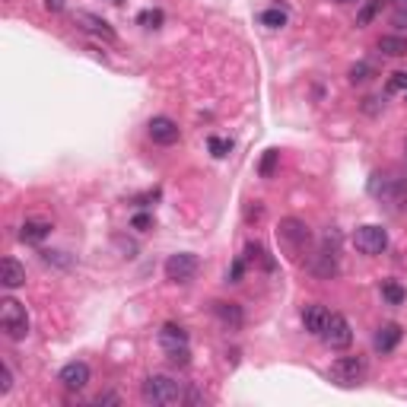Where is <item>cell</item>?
Here are the masks:
<instances>
[{"label":"cell","mask_w":407,"mask_h":407,"mask_svg":"<svg viewBox=\"0 0 407 407\" xmlns=\"http://www.w3.org/2000/svg\"><path fill=\"white\" fill-rule=\"evenodd\" d=\"M207 147H210V153L217 159H223L229 150H233V144H229V140H223V137H210V140H207Z\"/></svg>","instance_id":"cell-26"},{"label":"cell","mask_w":407,"mask_h":407,"mask_svg":"<svg viewBox=\"0 0 407 407\" xmlns=\"http://www.w3.org/2000/svg\"><path fill=\"white\" fill-rule=\"evenodd\" d=\"M147 134H150L153 144H159V147H172V144H178L181 128L175 124L172 118H166V115H156V118H150V124H147Z\"/></svg>","instance_id":"cell-8"},{"label":"cell","mask_w":407,"mask_h":407,"mask_svg":"<svg viewBox=\"0 0 407 407\" xmlns=\"http://www.w3.org/2000/svg\"><path fill=\"white\" fill-rule=\"evenodd\" d=\"M45 7L54 10V13H60V10H64V0H45Z\"/></svg>","instance_id":"cell-33"},{"label":"cell","mask_w":407,"mask_h":407,"mask_svg":"<svg viewBox=\"0 0 407 407\" xmlns=\"http://www.w3.org/2000/svg\"><path fill=\"white\" fill-rule=\"evenodd\" d=\"M48 233H51V223H45V219H26L23 229H19V239L29 242V245H38L42 239H48Z\"/></svg>","instance_id":"cell-16"},{"label":"cell","mask_w":407,"mask_h":407,"mask_svg":"<svg viewBox=\"0 0 407 407\" xmlns=\"http://www.w3.org/2000/svg\"><path fill=\"white\" fill-rule=\"evenodd\" d=\"M76 23H83L86 32H92L96 38H102V42H115V29L102 19V16L96 13H76Z\"/></svg>","instance_id":"cell-15"},{"label":"cell","mask_w":407,"mask_h":407,"mask_svg":"<svg viewBox=\"0 0 407 407\" xmlns=\"http://www.w3.org/2000/svg\"><path fill=\"white\" fill-rule=\"evenodd\" d=\"M392 23H394V26H407V7H394Z\"/></svg>","instance_id":"cell-30"},{"label":"cell","mask_w":407,"mask_h":407,"mask_svg":"<svg viewBox=\"0 0 407 407\" xmlns=\"http://www.w3.org/2000/svg\"><path fill=\"white\" fill-rule=\"evenodd\" d=\"M159 344L166 354H175V350H188V331L175 322H166L163 324V331H159Z\"/></svg>","instance_id":"cell-11"},{"label":"cell","mask_w":407,"mask_h":407,"mask_svg":"<svg viewBox=\"0 0 407 407\" xmlns=\"http://www.w3.org/2000/svg\"><path fill=\"white\" fill-rule=\"evenodd\" d=\"M338 3H356V0H338Z\"/></svg>","instance_id":"cell-35"},{"label":"cell","mask_w":407,"mask_h":407,"mask_svg":"<svg viewBox=\"0 0 407 407\" xmlns=\"http://www.w3.org/2000/svg\"><path fill=\"white\" fill-rule=\"evenodd\" d=\"M363 376H366V356H340V360L331 363V369H328V379L344 385V388L360 385Z\"/></svg>","instance_id":"cell-3"},{"label":"cell","mask_w":407,"mask_h":407,"mask_svg":"<svg viewBox=\"0 0 407 407\" xmlns=\"http://www.w3.org/2000/svg\"><path fill=\"white\" fill-rule=\"evenodd\" d=\"M242 271H245V261L239 258V261L233 264V271H229V283H239V280H242Z\"/></svg>","instance_id":"cell-29"},{"label":"cell","mask_w":407,"mask_h":407,"mask_svg":"<svg viewBox=\"0 0 407 407\" xmlns=\"http://www.w3.org/2000/svg\"><path fill=\"white\" fill-rule=\"evenodd\" d=\"M350 83H366V80H372V76H376V67H372V64H366V60H360V64H354V67H350Z\"/></svg>","instance_id":"cell-22"},{"label":"cell","mask_w":407,"mask_h":407,"mask_svg":"<svg viewBox=\"0 0 407 407\" xmlns=\"http://www.w3.org/2000/svg\"><path fill=\"white\" fill-rule=\"evenodd\" d=\"M385 90H388V92H407V74H404V70H394V74L388 76Z\"/></svg>","instance_id":"cell-24"},{"label":"cell","mask_w":407,"mask_h":407,"mask_svg":"<svg viewBox=\"0 0 407 407\" xmlns=\"http://www.w3.org/2000/svg\"><path fill=\"white\" fill-rule=\"evenodd\" d=\"M369 194L379 197V201H388V197L398 194V185H394V178H388V175H372Z\"/></svg>","instance_id":"cell-17"},{"label":"cell","mask_w":407,"mask_h":407,"mask_svg":"<svg viewBox=\"0 0 407 407\" xmlns=\"http://www.w3.org/2000/svg\"><path fill=\"white\" fill-rule=\"evenodd\" d=\"M213 315L223 322V328H229V331H239L242 322H245V315H242V306L239 302H226V299H213Z\"/></svg>","instance_id":"cell-10"},{"label":"cell","mask_w":407,"mask_h":407,"mask_svg":"<svg viewBox=\"0 0 407 407\" xmlns=\"http://www.w3.org/2000/svg\"><path fill=\"white\" fill-rule=\"evenodd\" d=\"M0 283L7 290H19L26 283V267L16 258H3V264H0Z\"/></svg>","instance_id":"cell-13"},{"label":"cell","mask_w":407,"mask_h":407,"mask_svg":"<svg viewBox=\"0 0 407 407\" xmlns=\"http://www.w3.org/2000/svg\"><path fill=\"white\" fill-rule=\"evenodd\" d=\"M0 328H3V334H7L10 340H23L26 334H29V315H26L23 306L16 299H10V296L0 302Z\"/></svg>","instance_id":"cell-2"},{"label":"cell","mask_w":407,"mask_h":407,"mask_svg":"<svg viewBox=\"0 0 407 407\" xmlns=\"http://www.w3.org/2000/svg\"><path fill=\"white\" fill-rule=\"evenodd\" d=\"M277 235H280V242L283 245H290V249L299 255V251H306V245L312 242V233H309V226L302 223V219H296V217H287V219H280V229H277Z\"/></svg>","instance_id":"cell-5"},{"label":"cell","mask_w":407,"mask_h":407,"mask_svg":"<svg viewBox=\"0 0 407 407\" xmlns=\"http://www.w3.org/2000/svg\"><path fill=\"white\" fill-rule=\"evenodd\" d=\"M140 398H144L147 404H156V407H172V404H181L185 385L172 376H150L140 385Z\"/></svg>","instance_id":"cell-1"},{"label":"cell","mask_w":407,"mask_h":407,"mask_svg":"<svg viewBox=\"0 0 407 407\" xmlns=\"http://www.w3.org/2000/svg\"><path fill=\"white\" fill-rule=\"evenodd\" d=\"M277 159H280L277 150H267V153H264V159H261V178H271L274 169H277Z\"/></svg>","instance_id":"cell-25"},{"label":"cell","mask_w":407,"mask_h":407,"mask_svg":"<svg viewBox=\"0 0 407 407\" xmlns=\"http://www.w3.org/2000/svg\"><path fill=\"white\" fill-rule=\"evenodd\" d=\"M96 404H118V394H99Z\"/></svg>","instance_id":"cell-32"},{"label":"cell","mask_w":407,"mask_h":407,"mask_svg":"<svg viewBox=\"0 0 407 407\" xmlns=\"http://www.w3.org/2000/svg\"><path fill=\"white\" fill-rule=\"evenodd\" d=\"M379 102H382V99H379V96H369V99H366V106H363V108H366V112H369V115H376V112H379Z\"/></svg>","instance_id":"cell-31"},{"label":"cell","mask_w":407,"mask_h":407,"mask_svg":"<svg viewBox=\"0 0 407 407\" xmlns=\"http://www.w3.org/2000/svg\"><path fill=\"white\" fill-rule=\"evenodd\" d=\"M322 340L331 350H344L354 344V328H350V322L344 315L331 312V315H328V324H324V331H322Z\"/></svg>","instance_id":"cell-4"},{"label":"cell","mask_w":407,"mask_h":407,"mask_svg":"<svg viewBox=\"0 0 407 407\" xmlns=\"http://www.w3.org/2000/svg\"><path fill=\"white\" fill-rule=\"evenodd\" d=\"M379 51L388 58H404L407 54V38L404 35H382L379 38Z\"/></svg>","instance_id":"cell-18"},{"label":"cell","mask_w":407,"mask_h":407,"mask_svg":"<svg viewBox=\"0 0 407 407\" xmlns=\"http://www.w3.org/2000/svg\"><path fill=\"white\" fill-rule=\"evenodd\" d=\"M354 245L363 251V255H382V251L388 249V233H385L382 226H376V223L360 226L354 233Z\"/></svg>","instance_id":"cell-6"},{"label":"cell","mask_w":407,"mask_h":407,"mask_svg":"<svg viewBox=\"0 0 407 407\" xmlns=\"http://www.w3.org/2000/svg\"><path fill=\"white\" fill-rule=\"evenodd\" d=\"M197 255H191V251H178V255H169L166 261V277L172 280V283H188V280H194L197 274Z\"/></svg>","instance_id":"cell-7"},{"label":"cell","mask_w":407,"mask_h":407,"mask_svg":"<svg viewBox=\"0 0 407 407\" xmlns=\"http://www.w3.org/2000/svg\"><path fill=\"white\" fill-rule=\"evenodd\" d=\"M382 299L388 302V306H401V302L407 299V293L401 290V283H394V280H385V283H382Z\"/></svg>","instance_id":"cell-20"},{"label":"cell","mask_w":407,"mask_h":407,"mask_svg":"<svg viewBox=\"0 0 407 407\" xmlns=\"http://www.w3.org/2000/svg\"><path fill=\"white\" fill-rule=\"evenodd\" d=\"M131 226H134V229H140V233H147V229L153 226V217H147V213H137V217L131 219Z\"/></svg>","instance_id":"cell-28"},{"label":"cell","mask_w":407,"mask_h":407,"mask_svg":"<svg viewBox=\"0 0 407 407\" xmlns=\"http://www.w3.org/2000/svg\"><path fill=\"white\" fill-rule=\"evenodd\" d=\"M258 19H261V26H267V29H283V26H287V10L271 7V10H264Z\"/></svg>","instance_id":"cell-19"},{"label":"cell","mask_w":407,"mask_h":407,"mask_svg":"<svg viewBox=\"0 0 407 407\" xmlns=\"http://www.w3.org/2000/svg\"><path fill=\"white\" fill-rule=\"evenodd\" d=\"M90 379H92V372H90V366L86 363H67L64 369L58 372V382L67 388V392H83L86 385H90Z\"/></svg>","instance_id":"cell-9"},{"label":"cell","mask_w":407,"mask_h":407,"mask_svg":"<svg viewBox=\"0 0 407 407\" xmlns=\"http://www.w3.org/2000/svg\"><path fill=\"white\" fill-rule=\"evenodd\" d=\"M382 7H385V0H366V3H363V10L356 13V26H369Z\"/></svg>","instance_id":"cell-21"},{"label":"cell","mask_w":407,"mask_h":407,"mask_svg":"<svg viewBox=\"0 0 407 407\" xmlns=\"http://www.w3.org/2000/svg\"><path fill=\"white\" fill-rule=\"evenodd\" d=\"M401 338H404L401 324H398V322H388V324H382V328L376 331V340H372V347H376L379 354H392V350L401 344Z\"/></svg>","instance_id":"cell-12"},{"label":"cell","mask_w":407,"mask_h":407,"mask_svg":"<svg viewBox=\"0 0 407 407\" xmlns=\"http://www.w3.org/2000/svg\"><path fill=\"white\" fill-rule=\"evenodd\" d=\"M137 23L147 26V29H159V23H163V10H144V13L137 16Z\"/></svg>","instance_id":"cell-23"},{"label":"cell","mask_w":407,"mask_h":407,"mask_svg":"<svg viewBox=\"0 0 407 407\" xmlns=\"http://www.w3.org/2000/svg\"><path fill=\"white\" fill-rule=\"evenodd\" d=\"M328 315H331V312L324 309V306H318V302L306 306V309H302V324H306V331H309V334H318V338H322L324 324H328Z\"/></svg>","instance_id":"cell-14"},{"label":"cell","mask_w":407,"mask_h":407,"mask_svg":"<svg viewBox=\"0 0 407 407\" xmlns=\"http://www.w3.org/2000/svg\"><path fill=\"white\" fill-rule=\"evenodd\" d=\"M10 388H13V372L7 363H0V394H7Z\"/></svg>","instance_id":"cell-27"},{"label":"cell","mask_w":407,"mask_h":407,"mask_svg":"<svg viewBox=\"0 0 407 407\" xmlns=\"http://www.w3.org/2000/svg\"><path fill=\"white\" fill-rule=\"evenodd\" d=\"M394 7H407V0H392Z\"/></svg>","instance_id":"cell-34"},{"label":"cell","mask_w":407,"mask_h":407,"mask_svg":"<svg viewBox=\"0 0 407 407\" xmlns=\"http://www.w3.org/2000/svg\"><path fill=\"white\" fill-rule=\"evenodd\" d=\"M115 3H118V0H115Z\"/></svg>","instance_id":"cell-36"}]
</instances>
